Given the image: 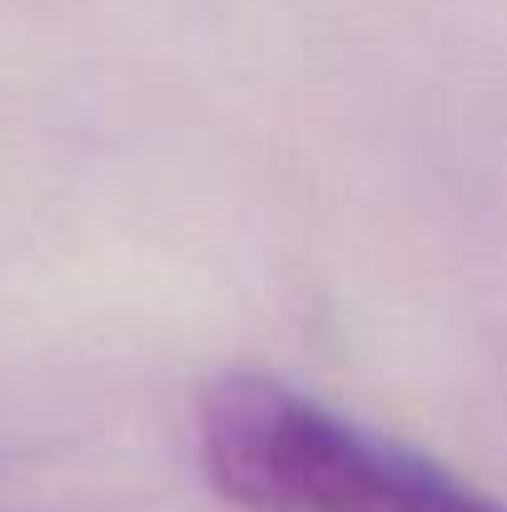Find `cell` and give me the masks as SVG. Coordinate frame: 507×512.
I'll use <instances>...</instances> for the list:
<instances>
[{
  "instance_id": "1",
  "label": "cell",
  "mask_w": 507,
  "mask_h": 512,
  "mask_svg": "<svg viewBox=\"0 0 507 512\" xmlns=\"http://www.w3.org/2000/svg\"><path fill=\"white\" fill-rule=\"evenodd\" d=\"M209 488L239 512H507L438 458L264 373H224L194 403Z\"/></svg>"
}]
</instances>
